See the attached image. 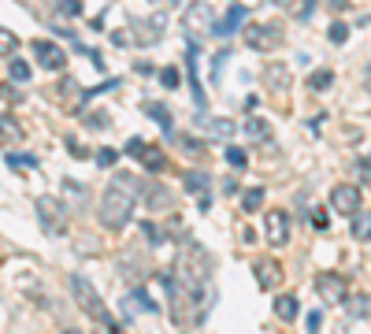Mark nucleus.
Wrapping results in <instances>:
<instances>
[{
  "instance_id": "nucleus-18",
  "label": "nucleus",
  "mask_w": 371,
  "mask_h": 334,
  "mask_svg": "<svg viewBox=\"0 0 371 334\" xmlns=\"http://www.w3.org/2000/svg\"><path fill=\"white\" fill-rule=\"evenodd\" d=\"M349 234H352L357 241H371V212L360 208L357 215H352V227H349Z\"/></svg>"
},
{
  "instance_id": "nucleus-4",
  "label": "nucleus",
  "mask_w": 371,
  "mask_h": 334,
  "mask_svg": "<svg viewBox=\"0 0 371 334\" xmlns=\"http://www.w3.org/2000/svg\"><path fill=\"white\" fill-rule=\"evenodd\" d=\"M246 45L252 52H271L283 45V26L278 23H252L246 26Z\"/></svg>"
},
{
  "instance_id": "nucleus-7",
  "label": "nucleus",
  "mask_w": 371,
  "mask_h": 334,
  "mask_svg": "<svg viewBox=\"0 0 371 334\" xmlns=\"http://www.w3.org/2000/svg\"><path fill=\"white\" fill-rule=\"evenodd\" d=\"M38 215L45 223V230L49 234H63L67 230V212H63V204L56 201V197H41L38 201Z\"/></svg>"
},
{
  "instance_id": "nucleus-32",
  "label": "nucleus",
  "mask_w": 371,
  "mask_h": 334,
  "mask_svg": "<svg viewBox=\"0 0 371 334\" xmlns=\"http://www.w3.org/2000/svg\"><path fill=\"white\" fill-rule=\"evenodd\" d=\"M115 156H119L115 149H101V152H97V164H101V167H112V164H115Z\"/></svg>"
},
{
  "instance_id": "nucleus-35",
  "label": "nucleus",
  "mask_w": 371,
  "mask_h": 334,
  "mask_svg": "<svg viewBox=\"0 0 371 334\" xmlns=\"http://www.w3.org/2000/svg\"><path fill=\"white\" fill-rule=\"evenodd\" d=\"M349 309H352V315H364V312H368V297H352Z\"/></svg>"
},
{
  "instance_id": "nucleus-39",
  "label": "nucleus",
  "mask_w": 371,
  "mask_h": 334,
  "mask_svg": "<svg viewBox=\"0 0 371 334\" xmlns=\"http://www.w3.org/2000/svg\"><path fill=\"white\" fill-rule=\"evenodd\" d=\"M309 4H312V0H304V4H301V15H304V12H309Z\"/></svg>"
},
{
  "instance_id": "nucleus-33",
  "label": "nucleus",
  "mask_w": 371,
  "mask_h": 334,
  "mask_svg": "<svg viewBox=\"0 0 371 334\" xmlns=\"http://www.w3.org/2000/svg\"><path fill=\"white\" fill-rule=\"evenodd\" d=\"M60 15H82V0H63Z\"/></svg>"
},
{
  "instance_id": "nucleus-21",
  "label": "nucleus",
  "mask_w": 371,
  "mask_h": 334,
  "mask_svg": "<svg viewBox=\"0 0 371 334\" xmlns=\"http://www.w3.org/2000/svg\"><path fill=\"white\" fill-rule=\"evenodd\" d=\"M145 115H149V119H156L160 126H164V134H171V112H167V108L164 104H145Z\"/></svg>"
},
{
  "instance_id": "nucleus-14",
  "label": "nucleus",
  "mask_w": 371,
  "mask_h": 334,
  "mask_svg": "<svg viewBox=\"0 0 371 334\" xmlns=\"http://www.w3.org/2000/svg\"><path fill=\"white\" fill-rule=\"evenodd\" d=\"M186 63H189V89H193V104H197V112L204 115L208 101H204V89H201V82H197V45H189V52H186Z\"/></svg>"
},
{
  "instance_id": "nucleus-34",
  "label": "nucleus",
  "mask_w": 371,
  "mask_h": 334,
  "mask_svg": "<svg viewBox=\"0 0 371 334\" xmlns=\"http://www.w3.org/2000/svg\"><path fill=\"white\" fill-rule=\"evenodd\" d=\"M4 134H8V138H15V141H19V134H23L19 126L12 123V115H8V112H4Z\"/></svg>"
},
{
  "instance_id": "nucleus-16",
  "label": "nucleus",
  "mask_w": 371,
  "mask_h": 334,
  "mask_svg": "<svg viewBox=\"0 0 371 334\" xmlns=\"http://www.w3.org/2000/svg\"><path fill=\"white\" fill-rule=\"evenodd\" d=\"M264 78H267V86L275 89V93H286L289 89V71L283 67V63H271V67L264 71Z\"/></svg>"
},
{
  "instance_id": "nucleus-15",
  "label": "nucleus",
  "mask_w": 371,
  "mask_h": 334,
  "mask_svg": "<svg viewBox=\"0 0 371 334\" xmlns=\"http://www.w3.org/2000/svg\"><path fill=\"white\" fill-rule=\"evenodd\" d=\"M241 23H246V8L234 4L227 15H223V23H215V34H223V38H230L234 30H241Z\"/></svg>"
},
{
  "instance_id": "nucleus-38",
  "label": "nucleus",
  "mask_w": 371,
  "mask_h": 334,
  "mask_svg": "<svg viewBox=\"0 0 371 334\" xmlns=\"http://www.w3.org/2000/svg\"><path fill=\"white\" fill-rule=\"evenodd\" d=\"M67 149H71V152H75V156H86V145H78V141H75V138H71V141H67Z\"/></svg>"
},
{
  "instance_id": "nucleus-9",
  "label": "nucleus",
  "mask_w": 371,
  "mask_h": 334,
  "mask_svg": "<svg viewBox=\"0 0 371 334\" xmlns=\"http://www.w3.org/2000/svg\"><path fill=\"white\" fill-rule=\"evenodd\" d=\"M252 275H256L260 290H278V286H283V264H278L275 257L252 260Z\"/></svg>"
},
{
  "instance_id": "nucleus-40",
  "label": "nucleus",
  "mask_w": 371,
  "mask_h": 334,
  "mask_svg": "<svg viewBox=\"0 0 371 334\" xmlns=\"http://www.w3.org/2000/svg\"><path fill=\"white\" fill-rule=\"evenodd\" d=\"M368 89H371V63H368Z\"/></svg>"
},
{
  "instance_id": "nucleus-31",
  "label": "nucleus",
  "mask_w": 371,
  "mask_h": 334,
  "mask_svg": "<svg viewBox=\"0 0 371 334\" xmlns=\"http://www.w3.org/2000/svg\"><path fill=\"white\" fill-rule=\"evenodd\" d=\"M160 82H164L167 89H175L178 86V67H164L160 71Z\"/></svg>"
},
{
  "instance_id": "nucleus-6",
  "label": "nucleus",
  "mask_w": 371,
  "mask_h": 334,
  "mask_svg": "<svg viewBox=\"0 0 371 334\" xmlns=\"http://www.w3.org/2000/svg\"><path fill=\"white\" fill-rule=\"evenodd\" d=\"M126 156H134V160H138V164H141L145 171H152V175L167 167L164 152H160L156 145H145V141H138V138H134V141H126Z\"/></svg>"
},
{
  "instance_id": "nucleus-37",
  "label": "nucleus",
  "mask_w": 371,
  "mask_h": 334,
  "mask_svg": "<svg viewBox=\"0 0 371 334\" xmlns=\"http://www.w3.org/2000/svg\"><path fill=\"white\" fill-rule=\"evenodd\" d=\"M320 323H323L320 312H312V315H309V334H320Z\"/></svg>"
},
{
  "instance_id": "nucleus-25",
  "label": "nucleus",
  "mask_w": 371,
  "mask_h": 334,
  "mask_svg": "<svg viewBox=\"0 0 371 334\" xmlns=\"http://www.w3.org/2000/svg\"><path fill=\"white\" fill-rule=\"evenodd\" d=\"M260 204H264V189H246V193H241V208L246 212H256Z\"/></svg>"
},
{
  "instance_id": "nucleus-28",
  "label": "nucleus",
  "mask_w": 371,
  "mask_h": 334,
  "mask_svg": "<svg viewBox=\"0 0 371 334\" xmlns=\"http://www.w3.org/2000/svg\"><path fill=\"white\" fill-rule=\"evenodd\" d=\"M227 160H230V167H238V171L249 164V156H246V152H241L238 145H227Z\"/></svg>"
},
{
  "instance_id": "nucleus-19",
  "label": "nucleus",
  "mask_w": 371,
  "mask_h": 334,
  "mask_svg": "<svg viewBox=\"0 0 371 334\" xmlns=\"http://www.w3.org/2000/svg\"><path fill=\"white\" fill-rule=\"evenodd\" d=\"M145 204H149L152 212L171 208V193H167V186H156V182H152V186H149V197H145Z\"/></svg>"
},
{
  "instance_id": "nucleus-29",
  "label": "nucleus",
  "mask_w": 371,
  "mask_h": 334,
  "mask_svg": "<svg viewBox=\"0 0 371 334\" xmlns=\"http://www.w3.org/2000/svg\"><path fill=\"white\" fill-rule=\"evenodd\" d=\"M8 167H38V156H15V152H8Z\"/></svg>"
},
{
  "instance_id": "nucleus-27",
  "label": "nucleus",
  "mask_w": 371,
  "mask_h": 334,
  "mask_svg": "<svg viewBox=\"0 0 371 334\" xmlns=\"http://www.w3.org/2000/svg\"><path fill=\"white\" fill-rule=\"evenodd\" d=\"M230 60V49H219L215 52V60H212V82H219V75H223V63Z\"/></svg>"
},
{
  "instance_id": "nucleus-3",
  "label": "nucleus",
  "mask_w": 371,
  "mask_h": 334,
  "mask_svg": "<svg viewBox=\"0 0 371 334\" xmlns=\"http://www.w3.org/2000/svg\"><path fill=\"white\" fill-rule=\"evenodd\" d=\"M71 294H75L78 309H82V312L89 315V320H97V323H104V327H112V315H108V309H104V297L97 294L82 275L71 278Z\"/></svg>"
},
{
  "instance_id": "nucleus-5",
  "label": "nucleus",
  "mask_w": 371,
  "mask_h": 334,
  "mask_svg": "<svg viewBox=\"0 0 371 334\" xmlns=\"http://www.w3.org/2000/svg\"><path fill=\"white\" fill-rule=\"evenodd\" d=\"M315 290H320L323 305H346L349 301V286L338 272H320L315 275Z\"/></svg>"
},
{
  "instance_id": "nucleus-24",
  "label": "nucleus",
  "mask_w": 371,
  "mask_h": 334,
  "mask_svg": "<svg viewBox=\"0 0 371 334\" xmlns=\"http://www.w3.org/2000/svg\"><path fill=\"white\" fill-rule=\"evenodd\" d=\"M0 52H4L8 60H15V52H19V38H15L12 30H0Z\"/></svg>"
},
{
  "instance_id": "nucleus-8",
  "label": "nucleus",
  "mask_w": 371,
  "mask_h": 334,
  "mask_svg": "<svg viewBox=\"0 0 371 334\" xmlns=\"http://www.w3.org/2000/svg\"><path fill=\"white\" fill-rule=\"evenodd\" d=\"M331 208L342 215H357L360 212V186L352 182H338L331 189Z\"/></svg>"
},
{
  "instance_id": "nucleus-10",
  "label": "nucleus",
  "mask_w": 371,
  "mask_h": 334,
  "mask_svg": "<svg viewBox=\"0 0 371 334\" xmlns=\"http://www.w3.org/2000/svg\"><path fill=\"white\" fill-rule=\"evenodd\" d=\"M264 238L271 241V246H286V238H289V215L283 208H271L264 215Z\"/></svg>"
},
{
  "instance_id": "nucleus-36",
  "label": "nucleus",
  "mask_w": 371,
  "mask_h": 334,
  "mask_svg": "<svg viewBox=\"0 0 371 334\" xmlns=\"http://www.w3.org/2000/svg\"><path fill=\"white\" fill-rule=\"evenodd\" d=\"M312 223H315V230H327V212L315 208V212H312Z\"/></svg>"
},
{
  "instance_id": "nucleus-23",
  "label": "nucleus",
  "mask_w": 371,
  "mask_h": 334,
  "mask_svg": "<svg viewBox=\"0 0 371 334\" xmlns=\"http://www.w3.org/2000/svg\"><path fill=\"white\" fill-rule=\"evenodd\" d=\"M208 134H212L215 141H227L234 134V123L230 119H208Z\"/></svg>"
},
{
  "instance_id": "nucleus-17",
  "label": "nucleus",
  "mask_w": 371,
  "mask_h": 334,
  "mask_svg": "<svg viewBox=\"0 0 371 334\" xmlns=\"http://www.w3.org/2000/svg\"><path fill=\"white\" fill-rule=\"evenodd\" d=\"M275 315H278L283 323L297 320V297H294V294H278V297H275Z\"/></svg>"
},
{
  "instance_id": "nucleus-11",
  "label": "nucleus",
  "mask_w": 371,
  "mask_h": 334,
  "mask_svg": "<svg viewBox=\"0 0 371 334\" xmlns=\"http://www.w3.org/2000/svg\"><path fill=\"white\" fill-rule=\"evenodd\" d=\"M212 4L208 0H197L193 8H189V15H186V30L189 34H215V23H212Z\"/></svg>"
},
{
  "instance_id": "nucleus-12",
  "label": "nucleus",
  "mask_w": 371,
  "mask_h": 334,
  "mask_svg": "<svg viewBox=\"0 0 371 334\" xmlns=\"http://www.w3.org/2000/svg\"><path fill=\"white\" fill-rule=\"evenodd\" d=\"M34 56H38V63L45 71H63L67 67V52H63L56 41H38L34 45Z\"/></svg>"
},
{
  "instance_id": "nucleus-30",
  "label": "nucleus",
  "mask_w": 371,
  "mask_h": 334,
  "mask_svg": "<svg viewBox=\"0 0 371 334\" xmlns=\"http://www.w3.org/2000/svg\"><path fill=\"white\" fill-rule=\"evenodd\" d=\"M327 38H331L334 45H342V41H346V38H349V26H346V23H331V30H327Z\"/></svg>"
},
{
  "instance_id": "nucleus-41",
  "label": "nucleus",
  "mask_w": 371,
  "mask_h": 334,
  "mask_svg": "<svg viewBox=\"0 0 371 334\" xmlns=\"http://www.w3.org/2000/svg\"><path fill=\"white\" fill-rule=\"evenodd\" d=\"M67 334H78V331H67Z\"/></svg>"
},
{
  "instance_id": "nucleus-13",
  "label": "nucleus",
  "mask_w": 371,
  "mask_h": 334,
  "mask_svg": "<svg viewBox=\"0 0 371 334\" xmlns=\"http://www.w3.org/2000/svg\"><path fill=\"white\" fill-rule=\"evenodd\" d=\"M186 189L197 197V204H201V208L212 204V189H208V175H204V171H189V175H186Z\"/></svg>"
},
{
  "instance_id": "nucleus-20",
  "label": "nucleus",
  "mask_w": 371,
  "mask_h": 334,
  "mask_svg": "<svg viewBox=\"0 0 371 334\" xmlns=\"http://www.w3.org/2000/svg\"><path fill=\"white\" fill-rule=\"evenodd\" d=\"M246 134H249V138H256V141H267V138H271V126H267L264 119H260V115H249Z\"/></svg>"
},
{
  "instance_id": "nucleus-2",
  "label": "nucleus",
  "mask_w": 371,
  "mask_h": 334,
  "mask_svg": "<svg viewBox=\"0 0 371 334\" xmlns=\"http://www.w3.org/2000/svg\"><path fill=\"white\" fill-rule=\"evenodd\" d=\"M138 178L126 175V171H115L112 182H108L101 204H97V219H101V227L108 230H119L126 227V219L134 215V204H138Z\"/></svg>"
},
{
  "instance_id": "nucleus-22",
  "label": "nucleus",
  "mask_w": 371,
  "mask_h": 334,
  "mask_svg": "<svg viewBox=\"0 0 371 334\" xmlns=\"http://www.w3.org/2000/svg\"><path fill=\"white\" fill-rule=\"evenodd\" d=\"M8 78H15V82H30V63L26 60H8Z\"/></svg>"
},
{
  "instance_id": "nucleus-1",
  "label": "nucleus",
  "mask_w": 371,
  "mask_h": 334,
  "mask_svg": "<svg viewBox=\"0 0 371 334\" xmlns=\"http://www.w3.org/2000/svg\"><path fill=\"white\" fill-rule=\"evenodd\" d=\"M167 286V305H171V320L175 323H204V315L215 305V278H212V257L186 241L182 252L175 260V272L164 278Z\"/></svg>"
},
{
  "instance_id": "nucleus-26",
  "label": "nucleus",
  "mask_w": 371,
  "mask_h": 334,
  "mask_svg": "<svg viewBox=\"0 0 371 334\" xmlns=\"http://www.w3.org/2000/svg\"><path fill=\"white\" fill-rule=\"evenodd\" d=\"M309 86H312V89H320V93H323V89H331V86H334V71H327V67L315 71V75L309 78Z\"/></svg>"
}]
</instances>
